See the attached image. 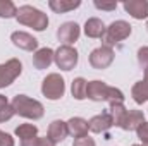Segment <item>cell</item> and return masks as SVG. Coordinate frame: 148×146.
I'll return each mask as SVG.
<instances>
[{"mask_svg": "<svg viewBox=\"0 0 148 146\" xmlns=\"http://www.w3.org/2000/svg\"><path fill=\"white\" fill-rule=\"evenodd\" d=\"M79 35H81V29H79L77 23H64L57 29V40L66 43L67 46H71L74 41H77Z\"/></svg>", "mask_w": 148, "mask_h": 146, "instance_id": "obj_9", "label": "cell"}, {"mask_svg": "<svg viewBox=\"0 0 148 146\" xmlns=\"http://www.w3.org/2000/svg\"><path fill=\"white\" fill-rule=\"evenodd\" d=\"M67 131H69V134L73 136L74 139L88 136V131H90L88 120H84L83 117H73V119H69L67 120Z\"/></svg>", "mask_w": 148, "mask_h": 146, "instance_id": "obj_15", "label": "cell"}, {"mask_svg": "<svg viewBox=\"0 0 148 146\" xmlns=\"http://www.w3.org/2000/svg\"><path fill=\"white\" fill-rule=\"evenodd\" d=\"M10 41L17 48L26 50V52H33L38 48V40L35 36H31L29 33H24V31H14L10 35Z\"/></svg>", "mask_w": 148, "mask_h": 146, "instance_id": "obj_10", "label": "cell"}, {"mask_svg": "<svg viewBox=\"0 0 148 146\" xmlns=\"http://www.w3.org/2000/svg\"><path fill=\"white\" fill-rule=\"evenodd\" d=\"M105 24L98 17H91L84 23V35L88 38H102L105 35Z\"/></svg>", "mask_w": 148, "mask_h": 146, "instance_id": "obj_17", "label": "cell"}, {"mask_svg": "<svg viewBox=\"0 0 148 146\" xmlns=\"http://www.w3.org/2000/svg\"><path fill=\"white\" fill-rule=\"evenodd\" d=\"M86 86H88V81L83 79V77H76L71 84V93L76 100H84L86 98Z\"/></svg>", "mask_w": 148, "mask_h": 146, "instance_id": "obj_21", "label": "cell"}, {"mask_svg": "<svg viewBox=\"0 0 148 146\" xmlns=\"http://www.w3.org/2000/svg\"><path fill=\"white\" fill-rule=\"evenodd\" d=\"M136 134H138V138H140V141H141L143 145H148V122L147 120L136 129Z\"/></svg>", "mask_w": 148, "mask_h": 146, "instance_id": "obj_26", "label": "cell"}, {"mask_svg": "<svg viewBox=\"0 0 148 146\" xmlns=\"http://www.w3.org/2000/svg\"><path fill=\"white\" fill-rule=\"evenodd\" d=\"M38 143H40V138L35 136V138H29V139H23L21 146H38Z\"/></svg>", "mask_w": 148, "mask_h": 146, "instance_id": "obj_30", "label": "cell"}, {"mask_svg": "<svg viewBox=\"0 0 148 146\" xmlns=\"http://www.w3.org/2000/svg\"><path fill=\"white\" fill-rule=\"evenodd\" d=\"M41 93L48 100H60L66 93V81L60 74H48L41 83Z\"/></svg>", "mask_w": 148, "mask_h": 146, "instance_id": "obj_4", "label": "cell"}, {"mask_svg": "<svg viewBox=\"0 0 148 146\" xmlns=\"http://www.w3.org/2000/svg\"><path fill=\"white\" fill-rule=\"evenodd\" d=\"M145 122V115L140 110H127V117L124 120L122 129L124 131H136L141 124Z\"/></svg>", "mask_w": 148, "mask_h": 146, "instance_id": "obj_18", "label": "cell"}, {"mask_svg": "<svg viewBox=\"0 0 148 146\" xmlns=\"http://www.w3.org/2000/svg\"><path fill=\"white\" fill-rule=\"evenodd\" d=\"M16 19H17L19 24L29 26V28H33L35 31H45L47 26H48V17H47V14L41 12L36 7H31V5H21V7L17 9Z\"/></svg>", "mask_w": 148, "mask_h": 146, "instance_id": "obj_2", "label": "cell"}, {"mask_svg": "<svg viewBox=\"0 0 148 146\" xmlns=\"http://www.w3.org/2000/svg\"><path fill=\"white\" fill-rule=\"evenodd\" d=\"M77 52L73 46H67V45H62L55 50V55H53V62L57 64V67L60 71H73L74 67L77 65Z\"/></svg>", "mask_w": 148, "mask_h": 146, "instance_id": "obj_6", "label": "cell"}, {"mask_svg": "<svg viewBox=\"0 0 148 146\" xmlns=\"http://www.w3.org/2000/svg\"><path fill=\"white\" fill-rule=\"evenodd\" d=\"M73 146H97V145H95V139H93V138L84 136V138H77V139H74Z\"/></svg>", "mask_w": 148, "mask_h": 146, "instance_id": "obj_27", "label": "cell"}, {"mask_svg": "<svg viewBox=\"0 0 148 146\" xmlns=\"http://www.w3.org/2000/svg\"><path fill=\"white\" fill-rule=\"evenodd\" d=\"M16 14H17V7L10 0H0V17L10 19L16 17Z\"/></svg>", "mask_w": 148, "mask_h": 146, "instance_id": "obj_24", "label": "cell"}, {"mask_svg": "<svg viewBox=\"0 0 148 146\" xmlns=\"http://www.w3.org/2000/svg\"><path fill=\"white\" fill-rule=\"evenodd\" d=\"M38 134V127L33 126V124H21L16 127V136L23 139H29V138H35Z\"/></svg>", "mask_w": 148, "mask_h": 146, "instance_id": "obj_23", "label": "cell"}, {"mask_svg": "<svg viewBox=\"0 0 148 146\" xmlns=\"http://www.w3.org/2000/svg\"><path fill=\"white\" fill-rule=\"evenodd\" d=\"M112 126V117L109 112H103V113H98V115H95V117H91L90 120H88V127H90V131L91 132H95V134H102V132H105V131H109Z\"/></svg>", "mask_w": 148, "mask_h": 146, "instance_id": "obj_12", "label": "cell"}, {"mask_svg": "<svg viewBox=\"0 0 148 146\" xmlns=\"http://www.w3.org/2000/svg\"><path fill=\"white\" fill-rule=\"evenodd\" d=\"M81 5L79 0H50L48 7L55 12V14H66L69 10H74Z\"/></svg>", "mask_w": 148, "mask_h": 146, "instance_id": "obj_19", "label": "cell"}, {"mask_svg": "<svg viewBox=\"0 0 148 146\" xmlns=\"http://www.w3.org/2000/svg\"><path fill=\"white\" fill-rule=\"evenodd\" d=\"M129 35H131V24L129 23H126V21H114L110 26L105 29V35L102 36L103 46L112 48L115 43L126 40Z\"/></svg>", "mask_w": 148, "mask_h": 146, "instance_id": "obj_5", "label": "cell"}, {"mask_svg": "<svg viewBox=\"0 0 148 146\" xmlns=\"http://www.w3.org/2000/svg\"><path fill=\"white\" fill-rule=\"evenodd\" d=\"M23 72V64L17 59H10L5 64H0V88L12 84Z\"/></svg>", "mask_w": 148, "mask_h": 146, "instance_id": "obj_7", "label": "cell"}, {"mask_svg": "<svg viewBox=\"0 0 148 146\" xmlns=\"http://www.w3.org/2000/svg\"><path fill=\"white\" fill-rule=\"evenodd\" d=\"M0 146H14V138L3 131H0Z\"/></svg>", "mask_w": 148, "mask_h": 146, "instance_id": "obj_29", "label": "cell"}, {"mask_svg": "<svg viewBox=\"0 0 148 146\" xmlns=\"http://www.w3.org/2000/svg\"><path fill=\"white\" fill-rule=\"evenodd\" d=\"M131 96L138 105H143L145 102H148V71H145V79L138 81L131 88Z\"/></svg>", "mask_w": 148, "mask_h": 146, "instance_id": "obj_16", "label": "cell"}, {"mask_svg": "<svg viewBox=\"0 0 148 146\" xmlns=\"http://www.w3.org/2000/svg\"><path fill=\"white\" fill-rule=\"evenodd\" d=\"M53 55H55V52H53L52 48H48V46L40 48V50L35 52V55H33V65L36 67L38 71L48 69L50 64L53 62Z\"/></svg>", "mask_w": 148, "mask_h": 146, "instance_id": "obj_13", "label": "cell"}, {"mask_svg": "<svg viewBox=\"0 0 148 146\" xmlns=\"http://www.w3.org/2000/svg\"><path fill=\"white\" fill-rule=\"evenodd\" d=\"M67 134H69V131H67V122H64V120H53L50 126H48V132H47V136L57 145V143H62L66 138H67Z\"/></svg>", "mask_w": 148, "mask_h": 146, "instance_id": "obj_14", "label": "cell"}, {"mask_svg": "<svg viewBox=\"0 0 148 146\" xmlns=\"http://www.w3.org/2000/svg\"><path fill=\"white\" fill-rule=\"evenodd\" d=\"M147 29H148V23H147Z\"/></svg>", "mask_w": 148, "mask_h": 146, "instance_id": "obj_33", "label": "cell"}, {"mask_svg": "<svg viewBox=\"0 0 148 146\" xmlns=\"http://www.w3.org/2000/svg\"><path fill=\"white\" fill-rule=\"evenodd\" d=\"M122 7H124V10L131 17H134L138 21L148 17V2L147 0H129V2H124Z\"/></svg>", "mask_w": 148, "mask_h": 146, "instance_id": "obj_11", "label": "cell"}, {"mask_svg": "<svg viewBox=\"0 0 148 146\" xmlns=\"http://www.w3.org/2000/svg\"><path fill=\"white\" fill-rule=\"evenodd\" d=\"M114 62V50L109 46H98L95 48L91 53H90V64L93 69H98V71H103L107 69Z\"/></svg>", "mask_w": 148, "mask_h": 146, "instance_id": "obj_8", "label": "cell"}, {"mask_svg": "<svg viewBox=\"0 0 148 146\" xmlns=\"http://www.w3.org/2000/svg\"><path fill=\"white\" fill-rule=\"evenodd\" d=\"M12 108L17 115L24 117V119H31V120H38L43 117L45 113V108L43 105L38 102V100H33L26 95H17L14 96L12 100Z\"/></svg>", "mask_w": 148, "mask_h": 146, "instance_id": "obj_3", "label": "cell"}, {"mask_svg": "<svg viewBox=\"0 0 148 146\" xmlns=\"http://www.w3.org/2000/svg\"><path fill=\"white\" fill-rule=\"evenodd\" d=\"M16 115V112L12 108V103H9L7 96L0 95V122H7Z\"/></svg>", "mask_w": 148, "mask_h": 146, "instance_id": "obj_22", "label": "cell"}, {"mask_svg": "<svg viewBox=\"0 0 148 146\" xmlns=\"http://www.w3.org/2000/svg\"><path fill=\"white\" fill-rule=\"evenodd\" d=\"M138 64L143 71H148V46H141L138 50Z\"/></svg>", "mask_w": 148, "mask_h": 146, "instance_id": "obj_25", "label": "cell"}, {"mask_svg": "<svg viewBox=\"0 0 148 146\" xmlns=\"http://www.w3.org/2000/svg\"><path fill=\"white\" fill-rule=\"evenodd\" d=\"M95 7L100 10H115L117 2H95Z\"/></svg>", "mask_w": 148, "mask_h": 146, "instance_id": "obj_28", "label": "cell"}, {"mask_svg": "<svg viewBox=\"0 0 148 146\" xmlns=\"http://www.w3.org/2000/svg\"><path fill=\"white\" fill-rule=\"evenodd\" d=\"M86 98L91 102H109V103H124V93L114 86L105 84L103 81H90L86 86Z\"/></svg>", "mask_w": 148, "mask_h": 146, "instance_id": "obj_1", "label": "cell"}, {"mask_svg": "<svg viewBox=\"0 0 148 146\" xmlns=\"http://www.w3.org/2000/svg\"><path fill=\"white\" fill-rule=\"evenodd\" d=\"M38 146H55V143L48 138V136H45V138H40V143Z\"/></svg>", "mask_w": 148, "mask_h": 146, "instance_id": "obj_31", "label": "cell"}, {"mask_svg": "<svg viewBox=\"0 0 148 146\" xmlns=\"http://www.w3.org/2000/svg\"><path fill=\"white\" fill-rule=\"evenodd\" d=\"M109 113H110V117H112V124L122 129L124 120L127 117V108L124 107V103H114V105H110V112Z\"/></svg>", "mask_w": 148, "mask_h": 146, "instance_id": "obj_20", "label": "cell"}, {"mask_svg": "<svg viewBox=\"0 0 148 146\" xmlns=\"http://www.w3.org/2000/svg\"><path fill=\"white\" fill-rule=\"evenodd\" d=\"M133 146H148V145H133Z\"/></svg>", "mask_w": 148, "mask_h": 146, "instance_id": "obj_32", "label": "cell"}]
</instances>
